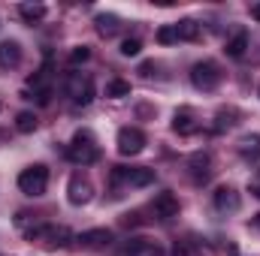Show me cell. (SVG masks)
Segmentation results:
<instances>
[{"mask_svg":"<svg viewBox=\"0 0 260 256\" xmlns=\"http://www.w3.org/2000/svg\"><path fill=\"white\" fill-rule=\"evenodd\" d=\"M176 36H179V39H185V42H197V39L203 36V27L197 24L194 18H185V21H179V24H176Z\"/></svg>","mask_w":260,"mask_h":256,"instance_id":"9a60e30c","label":"cell"},{"mask_svg":"<svg viewBox=\"0 0 260 256\" xmlns=\"http://www.w3.org/2000/svg\"><path fill=\"white\" fill-rule=\"evenodd\" d=\"M221 78H224V72H221V66L215 64V61H200V64L191 66V81H194L197 91H215L218 84H221Z\"/></svg>","mask_w":260,"mask_h":256,"instance_id":"5b68a950","label":"cell"},{"mask_svg":"<svg viewBox=\"0 0 260 256\" xmlns=\"http://www.w3.org/2000/svg\"><path fill=\"white\" fill-rule=\"evenodd\" d=\"M188 166H191V175H194L197 184H206V181L212 178V157H209L206 151L194 154V157L188 160Z\"/></svg>","mask_w":260,"mask_h":256,"instance_id":"4fadbf2b","label":"cell"},{"mask_svg":"<svg viewBox=\"0 0 260 256\" xmlns=\"http://www.w3.org/2000/svg\"><path fill=\"white\" fill-rule=\"evenodd\" d=\"M251 193H254V196L260 199V172L254 175V178H251Z\"/></svg>","mask_w":260,"mask_h":256,"instance_id":"83f0119b","label":"cell"},{"mask_svg":"<svg viewBox=\"0 0 260 256\" xmlns=\"http://www.w3.org/2000/svg\"><path fill=\"white\" fill-rule=\"evenodd\" d=\"M139 72H142V75H154V64H142Z\"/></svg>","mask_w":260,"mask_h":256,"instance_id":"f1b7e54d","label":"cell"},{"mask_svg":"<svg viewBox=\"0 0 260 256\" xmlns=\"http://www.w3.org/2000/svg\"><path fill=\"white\" fill-rule=\"evenodd\" d=\"M251 18H257V21H260V3H254V6H251Z\"/></svg>","mask_w":260,"mask_h":256,"instance_id":"f546056e","label":"cell"},{"mask_svg":"<svg viewBox=\"0 0 260 256\" xmlns=\"http://www.w3.org/2000/svg\"><path fill=\"white\" fill-rule=\"evenodd\" d=\"M67 199L70 205H88L94 199V184L88 175H73L70 184H67Z\"/></svg>","mask_w":260,"mask_h":256,"instance_id":"8992f818","label":"cell"},{"mask_svg":"<svg viewBox=\"0 0 260 256\" xmlns=\"http://www.w3.org/2000/svg\"><path fill=\"white\" fill-rule=\"evenodd\" d=\"M109 181H112V187H148V184H154V169H148V166H115L112 172H109Z\"/></svg>","mask_w":260,"mask_h":256,"instance_id":"7a4b0ae2","label":"cell"},{"mask_svg":"<svg viewBox=\"0 0 260 256\" xmlns=\"http://www.w3.org/2000/svg\"><path fill=\"white\" fill-rule=\"evenodd\" d=\"M118 52H121V55H124V58H136V55H139V52H142V42H139V39H124V42H121V49H118Z\"/></svg>","mask_w":260,"mask_h":256,"instance_id":"d4e9b609","label":"cell"},{"mask_svg":"<svg viewBox=\"0 0 260 256\" xmlns=\"http://www.w3.org/2000/svg\"><path fill=\"white\" fill-rule=\"evenodd\" d=\"M239 205H242V199L233 187H218L215 190V208L221 214H233V211H239Z\"/></svg>","mask_w":260,"mask_h":256,"instance_id":"7c38bea8","label":"cell"},{"mask_svg":"<svg viewBox=\"0 0 260 256\" xmlns=\"http://www.w3.org/2000/svg\"><path fill=\"white\" fill-rule=\"evenodd\" d=\"M88 58H91V49L88 46H79V49L70 52V64H85Z\"/></svg>","mask_w":260,"mask_h":256,"instance_id":"484cf974","label":"cell"},{"mask_svg":"<svg viewBox=\"0 0 260 256\" xmlns=\"http://www.w3.org/2000/svg\"><path fill=\"white\" fill-rule=\"evenodd\" d=\"M106 97H109V100H124V97H130V81L112 78V81L106 84Z\"/></svg>","mask_w":260,"mask_h":256,"instance_id":"ffe728a7","label":"cell"},{"mask_svg":"<svg viewBox=\"0 0 260 256\" xmlns=\"http://www.w3.org/2000/svg\"><path fill=\"white\" fill-rule=\"evenodd\" d=\"M221 256H239L236 244H224V247H221Z\"/></svg>","mask_w":260,"mask_h":256,"instance_id":"4316f807","label":"cell"},{"mask_svg":"<svg viewBox=\"0 0 260 256\" xmlns=\"http://www.w3.org/2000/svg\"><path fill=\"white\" fill-rule=\"evenodd\" d=\"M173 256H200V247H197V244H191V241H176Z\"/></svg>","mask_w":260,"mask_h":256,"instance_id":"cb8c5ba5","label":"cell"},{"mask_svg":"<svg viewBox=\"0 0 260 256\" xmlns=\"http://www.w3.org/2000/svg\"><path fill=\"white\" fill-rule=\"evenodd\" d=\"M239 154L242 157H260V133H251V136H242L239 139Z\"/></svg>","mask_w":260,"mask_h":256,"instance_id":"e0dca14e","label":"cell"},{"mask_svg":"<svg viewBox=\"0 0 260 256\" xmlns=\"http://www.w3.org/2000/svg\"><path fill=\"white\" fill-rule=\"evenodd\" d=\"M46 187H49V169H46L43 163L21 169V175H18V190L24 193V196L37 199V196L46 193Z\"/></svg>","mask_w":260,"mask_h":256,"instance_id":"3957f363","label":"cell"},{"mask_svg":"<svg viewBox=\"0 0 260 256\" xmlns=\"http://www.w3.org/2000/svg\"><path fill=\"white\" fill-rule=\"evenodd\" d=\"M121 30V21L115 15H97V33L100 36H115Z\"/></svg>","mask_w":260,"mask_h":256,"instance_id":"ac0fdd59","label":"cell"},{"mask_svg":"<svg viewBox=\"0 0 260 256\" xmlns=\"http://www.w3.org/2000/svg\"><path fill=\"white\" fill-rule=\"evenodd\" d=\"M142 148H145V133L139 127H121L118 130V154L136 157Z\"/></svg>","mask_w":260,"mask_h":256,"instance_id":"52a82bcc","label":"cell"},{"mask_svg":"<svg viewBox=\"0 0 260 256\" xmlns=\"http://www.w3.org/2000/svg\"><path fill=\"white\" fill-rule=\"evenodd\" d=\"M254 226L260 229V214H254Z\"/></svg>","mask_w":260,"mask_h":256,"instance_id":"4dcf8cb0","label":"cell"},{"mask_svg":"<svg viewBox=\"0 0 260 256\" xmlns=\"http://www.w3.org/2000/svg\"><path fill=\"white\" fill-rule=\"evenodd\" d=\"M18 64H21V46L15 39L0 42V66L3 69H15Z\"/></svg>","mask_w":260,"mask_h":256,"instance_id":"5bb4252c","label":"cell"},{"mask_svg":"<svg viewBox=\"0 0 260 256\" xmlns=\"http://www.w3.org/2000/svg\"><path fill=\"white\" fill-rule=\"evenodd\" d=\"M76 241H79L82 247H88V250H100V247H109V244H112V232H109V229H88V232H82Z\"/></svg>","mask_w":260,"mask_h":256,"instance_id":"8fae6325","label":"cell"},{"mask_svg":"<svg viewBox=\"0 0 260 256\" xmlns=\"http://www.w3.org/2000/svg\"><path fill=\"white\" fill-rule=\"evenodd\" d=\"M18 12H21V18H24V21H30V24L46 18V6H43V3H21V6H18Z\"/></svg>","mask_w":260,"mask_h":256,"instance_id":"d6986e66","label":"cell"},{"mask_svg":"<svg viewBox=\"0 0 260 256\" xmlns=\"http://www.w3.org/2000/svg\"><path fill=\"white\" fill-rule=\"evenodd\" d=\"M15 226L24 229V235H27V232H30L34 226H40V223H37V214H30V211H18V214H15Z\"/></svg>","mask_w":260,"mask_h":256,"instance_id":"603a6c76","label":"cell"},{"mask_svg":"<svg viewBox=\"0 0 260 256\" xmlns=\"http://www.w3.org/2000/svg\"><path fill=\"white\" fill-rule=\"evenodd\" d=\"M245 49H248V33H245V30L233 33V36L227 39V46H224L227 58H242V55H245Z\"/></svg>","mask_w":260,"mask_h":256,"instance_id":"2e32d148","label":"cell"},{"mask_svg":"<svg viewBox=\"0 0 260 256\" xmlns=\"http://www.w3.org/2000/svg\"><path fill=\"white\" fill-rule=\"evenodd\" d=\"M154 39H157L160 46H173V42H179V36H176V24H164V27H157Z\"/></svg>","mask_w":260,"mask_h":256,"instance_id":"7402d4cb","label":"cell"},{"mask_svg":"<svg viewBox=\"0 0 260 256\" xmlns=\"http://www.w3.org/2000/svg\"><path fill=\"white\" fill-rule=\"evenodd\" d=\"M151 208H154V214L160 217V220H173V217H179V211H182V205H179V196L170 190L157 193L154 196V202H151Z\"/></svg>","mask_w":260,"mask_h":256,"instance_id":"ba28073f","label":"cell"},{"mask_svg":"<svg viewBox=\"0 0 260 256\" xmlns=\"http://www.w3.org/2000/svg\"><path fill=\"white\" fill-rule=\"evenodd\" d=\"M15 130L18 133H34L37 130V115L34 112H18L15 115Z\"/></svg>","mask_w":260,"mask_h":256,"instance_id":"44dd1931","label":"cell"},{"mask_svg":"<svg viewBox=\"0 0 260 256\" xmlns=\"http://www.w3.org/2000/svg\"><path fill=\"white\" fill-rule=\"evenodd\" d=\"M124 256H167V250L160 247V241H151V238H130Z\"/></svg>","mask_w":260,"mask_h":256,"instance_id":"30bf717a","label":"cell"},{"mask_svg":"<svg viewBox=\"0 0 260 256\" xmlns=\"http://www.w3.org/2000/svg\"><path fill=\"white\" fill-rule=\"evenodd\" d=\"M64 91L76 106H88L94 100V78L88 72H70L64 78Z\"/></svg>","mask_w":260,"mask_h":256,"instance_id":"277c9868","label":"cell"},{"mask_svg":"<svg viewBox=\"0 0 260 256\" xmlns=\"http://www.w3.org/2000/svg\"><path fill=\"white\" fill-rule=\"evenodd\" d=\"M67 160L76 166H91L100 160V145H97L91 130H76L73 142L67 145Z\"/></svg>","mask_w":260,"mask_h":256,"instance_id":"6da1fadb","label":"cell"},{"mask_svg":"<svg viewBox=\"0 0 260 256\" xmlns=\"http://www.w3.org/2000/svg\"><path fill=\"white\" fill-rule=\"evenodd\" d=\"M173 130L179 133V136H194V133H200V118H197L194 109H179L176 115H173Z\"/></svg>","mask_w":260,"mask_h":256,"instance_id":"9c48e42d","label":"cell"}]
</instances>
